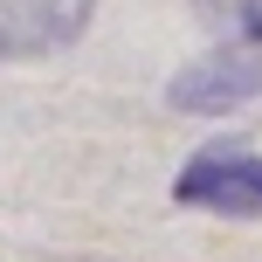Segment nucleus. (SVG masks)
<instances>
[{"label":"nucleus","mask_w":262,"mask_h":262,"mask_svg":"<svg viewBox=\"0 0 262 262\" xmlns=\"http://www.w3.org/2000/svg\"><path fill=\"white\" fill-rule=\"evenodd\" d=\"M172 200L228 221H262V152L255 145H200L172 180Z\"/></svg>","instance_id":"nucleus-1"},{"label":"nucleus","mask_w":262,"mask_h":262,"mask_svg":"<svg viewBox=\"0 0 262 262\" xmlns=\"http://www.w3.org/2000/svg\"><path fill=\"white\" fill-rule=\"evenodd\" d=\"M262 97V49H214V55H193L180 76L166 83V104L180 118H228V111L255 104Z\"/></svg>","instance_id":"nucleus-2"},{"label":"nucleus","mask_w":262,"mask_h":262,"mask_svg":"<svg viewBox=\"0 0 262 262\" xmlns=\"http://www.w3.org/2000/svg\"><path fill=\"white\" fill-rule=\"evenodd\" d=\"M97 0H0V62H35L90 28Z\"/></svg>","instance_id":"nucleus-3"},{"label":"nucleus","mask_w":262,"mask_h":262,"mask_svg":"<svg viewBox=\"0 0 262 262\" xmlns=\"http://www.w3.org/2000/svg\"><path fill=\"white\" fill-rule=\"evenodd\" d=\"M214 35L242 41V49H262V0H186Z\"/></svg>","instance_id":"nucleus-4"}]
</instances>
